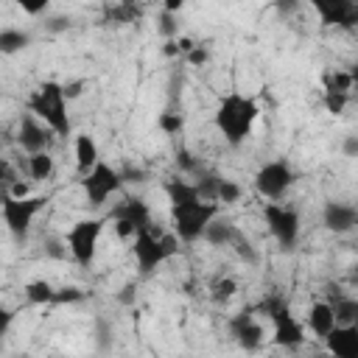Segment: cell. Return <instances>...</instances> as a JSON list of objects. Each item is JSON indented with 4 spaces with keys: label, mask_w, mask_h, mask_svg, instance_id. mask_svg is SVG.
Here are the masks:
<instances>
[{
    "label": "cell",
    "mask_w": 358,
    "mask_h": 358,
    "mask_svg": "<svg viewBox=\"0 0 358 358\" xmlns=\"http://www.w3.org/2000/svg\"><path fill=\"white\" fill-rule=\"evenodd\" d=\"M165 193L171 201V224L176 238L185 243L204 238L207 224L218 215V201L201 199L196 182H185V179H168Z\"/></svg>",
    "instance_id": "cell-1"
},
{
    "label": "cell",
    "mask_w": 358,
    "mask_h": 358,
    "mask_svg": "<svg viewBox=\"0 0 358 358\" xmlns=\"http://www.w3.org/2000/svg\"><path fill=\"white\" fill-rule=\"evenodd\" d=\"M257 117H260L257 101L249 95H241V92L224 95L218 101V109H215V126L229 145H241L252 134Z\"/></svg>",
    "instance_id": "cell-2"
},
{
    "label": "cell",
    "mask_w": 358,
    "mask_h": 358,
    "mask_svg": "<svg viewBox=\"0 0 358 358\" xmlns=\"http://www.w3.org/2000/svg\"><path fill=\"white\" fill-rule=\"evenodd\" d=\"M28 109L45 120L59 137L70 134V115H67V98H64V87L56 81H42L36 87V92L28 98Z\"/></svg>",
    "instance_id": "cell-3"
},
{
    "label": "cell",
    "mask_w": 358,
    "mask_h": 358,
    "mask_svg": "<svg viewBox=\"0 0 358 358\" xmlns=\"http://www.w3.org/2000/svg\"><path fill=\"white\" fill-rule=\"evenodd\" d=\"M176 249H179L176 232H154L151 227H145L131 238V255H134L140 274H151L157 266L173 257Z\"/></svg>",
    "instance_id": "cell-4"
},
{
    "label": "cell",
    "mask_w": 358,
    "mask_h": 358,
    "mask_svg": "<svg viewBox=\"0 0 358 358\" xmlns=\"http://www.w3.org/2000/svg\"><path fill=\"white\" fill-rule=\"evenodd\" d=\"M260 310L268 316V322H271V327H274V344H277V347H285V350L302 347V341H305V327H302V322L291 313L285 296H280V294L266 296V299L260 302Z\"/></svg>",
    "instance_id": "cell-5"
},
{
    "label": "cell",
    "mask_w": 358,
    "mask_h": 358,
    "mask_svg": "<svg viewBox=\"0 0 358 358\" xmlns=\"http://www.w3.org/2000/svg\"><path fill=\"white\" fill-rule=\"evenodd\" d=\"M103 232V221L101 218H81L70 227L64 243L73 255V260L78 266H92L95 260V252H98V238Z\"/></svg>",
    "instance_id": "cell-6"
},
{
    "label": "cell",
    "mask_w": 358,
    "mask_h": 358,
    "mask_svg": "<svg viewBox=\"0 0 358 358\" xmlns=\"http://www.w3.org/2000/svg\"><path fill=\"white\" fill-rule=\"evenodd\" d=\"M263 218H266V224H268V232L277 238V243H280L282 249H294V246H296L302 224H299V213H296L294 207H285V204H280V201H266Z\"/></svg>",
    "instance_id": "cell-7"
},
{
    "label": "cell",
    "mask_w": 358,
    "mask_h": 358,
    "mask_svg": "<svg viewBox=\"0 0 358 358\" xmlns=\"http://www.w3.org/2000/svg\"><path fill=\"white\" fill-rule=\"evenodd\" d=\"M48 204L45 196H3V221L14 235H25L28 227L34 224L36 213Z\"/></svg>",
    "instance_id": "cell-8"
},
{
    "label": "cell",
    "mask_w": 358,
    "mask_h": 358,
    "mask_svg": "<svg viewBox=\"0 0 358 358\" xmlns=\"http://www.w3.org/2000/svg\"><path fill=\"white\" fill-rule=\"evenodd\" d=\"M81 185H84V196H87L90 207H101L112 193L120 190V185H123V173L115 171V168L106 165V162H98L90 173H84Z\"/></svg>",
    "instance_id": "cell-9"
},
{
    "label": "cell",
    "mask_w": 358,
    "mask_h": 358,
    "mask_svg": "<svg viewBox=\"0 0 358 358\" xmlns=\"http://www.w3.org/2000/svg\"><path fill=\"white\" fill-rule=\"evenodd\" d=\"M294 185V171L282 162V159H274V162H266L257 173H255V187L257 193L266 199V201H280L288 187Z\"/></svg>",
    "instance_id": "cell-10"
},
{
    "label": "cell",
    "mask_w": 358,
    "mask_h": 358,
    "mask_svg": "<svg viewBox=\"0 0 358 358\" xmlns=\"http://www.w3.org/2000/svg\"><path fill=\"white\" fill-rule=\"evenodd\" d=\"M310 6L327 28H358V0H310Z\"/></svg>",
    "instance_id": "cell-11"
},
{
    "label": "cell",
    "mask_w": 358,
    "mask_h": 358,
    "mask_svg": "<svg viewBox=\"0 0 358 358\" xmlns=\"http://www.w3.org/2000/svg\"><path fill=\"white\" fill-rule=\"evenodd\" d=\"M53 129L39 120L34 112H28L22 120H20V134H17V143L28 151V154H36V151H48L50 143H53Z\"/></svg>",
    "instance_id": "cell-12"
},
{
    "label": "cell",
    "mask_w": 358,
    "mask_h": 358,
    "mask_svg": "<svg viewBox=\"0 0 358 358\" xmlns=\"http://www.w3.org/2000/svg\"><path fill=\"white\" fill-rule=\"evenodd\" d=\"M324 344L338 358H358V324H336L324 336Z\"/></svg>",
    "instance_id": "cell-13"
},
{
    "label": "cell",
    "mask_w": 358,
    "mask_h": 358,
    "mask_svg": "<svg viewBox=\"0 0 358 358\" xmlns=\"http://www.w3.org/2000/svg\"><path fill=\"white\" fill-rule=\"evenodd\" d=\"M322 221L330 232H350L358 227V210L344 201H327L322 210Z\"/></svg>",
    "instance_id": "cell-14"
},
{
    "label": "cell",
    "mask_w": 358,
    "mask_h": 358,
    "mask_svg": "<svg viewBox=\"0 0 358 358\" xmlns=\"http://www.w3.org/2000/svg\"><path fill=\"white\" fill-rule=\"evenodd\" d=\"M229 327H232V336H235V341H238L241 347L255 350V347L263 344V327L255 322L252 310H241V313L229 322Z\"/></svg>",
    "instance_id": "cell-15"
},
{
    "label": "cell",
    "mask_w": 358,
    "mask_h": 358,
    "mask_svg": "<svg viewBox=\"0 0 358 358\" xmlns=\"http://www.w3.org/2000/svg\"><path fill=\"white\" fill-rule=\"evenodd\" d=\"M305 322H308V327L313 330V336H319V338H324V336L338 324V322H336V310H333L330 299H319V302H313V305L308 308Z\"/></svg>",
    "instance_id": "cell-16"
},
{
    "label": "cell",
    "mask_w": 358,
    "mask_h": 358,
    "mask_svg": "<svg viewBox=\"0 0 358 358\" xmlns=\"http://www.w3.org/2000/svg\"><path fill=\"white\" fill-rule=\"evenodd\" d=\"M112 218L117 221V218H123V221H131L137 229H145V227H151V210H148V204L143 201V199H137V196H131V199H123L115 210H112Z\"/></svg>",
    "instance_id": "cell-17"
},
{
    "label": "cell",
    "mask_w": 358,
    "mask_h": 358,
    "mask_svg": "<svg viewBox=\"0 0 358 358\" xmlns=\"http://www.w3.org/2000/svg\"><path fill=\"white\" fill-rule=\"evenodd\" d=\"M98 143L92 140V134H78L76 137V168L78 173H90L98 165Z\"/></svg>",
    "instance_id": "cell-18"
},
{
    "label": "cell",
    "mask_w": 358,
    "mask_h": 358,
    "mask_svg": "<svg viewBox=\"0 0 358 358\" xmlns=\"http://www.w3.org/2000/svg\"><path fill=\"white\" fill-rule=\"evenodd\" d=\"M235 238H238V229H235L229 221L213 218V221L207 224V229H204V241L213 243V246H229Z\"/></svg>",
    "instance_id": "cell-19"
},
{
    "label": "cell",
    "mask_w": 358,
    "mask_h": 358,
    "mask_svg": "<svg viewBox=\"0 0 358 358\" xmlns=\"http://www.w3.org/2000/svg\"><path fill=\"white\" fill-rule=\"evenodd\" d=\"M333 310H336V322L338 324H358V296H344L336 294L330 299Z\"/></svg>",
    "instance_id": "cell-20"
},
{
    "label": "cell",
    "mask_w": 358,
    "mask_h": 358,
    "mask_svg": "<svg viewBox=\"0 0 358 358\" xmlns=\"http://www.w3.org/2000/svg\"><path fill=\"white\" fill-rule=\"evenodd\" d=\"M50 173H53V157L48 151L28 154V176L34 182H45V179H50Z\"/></svg>",
    "instance_id": "cell-21"
},
{
    "label": "cell",
    "mask_w": 358,
    "mask_h": 358,
    "mask_svg": "<svg viewBox=\"0 0 358 358\" xmlns=\"http://www.w3.org/2000/svg\"><path fill=\"white\" fill-rule=\"evenodd\" d=\"M25 299L31 305H53L56 299V288L48 282V280H31L25 285Z\"/></svg>",
    "instance_id": "cell-22"
},
{
    "label": "cell",
    "mask_w": 358,
    "mask_h": 358,
    "mask_svg": "<svg viewBox=\"0 0 358 358\" xmlns=\"http://www.w3.org/2000/svg\"><path fill=\"white\" fill-rule=\"evenodd\" d=\"M28 45H31V36H28L25 31H17V28H3V31H0V50H3L6 56L17 53V50H22V48H28Z\"/></svg>",
    "instance_id": "cell-23"
},
{
    "label": "cell",
    "mask_w": 358,
    "mask_h": 358,
    "mask_svg": "<svg viewBox=\"0 0 358 358\" xmlns=\"http://www.w3.org/2000/svg\"><path fill=\"white\" fill-rule=\"evenodd\" d=\"M140 14H143L140 6H134L131 0H120V3L106 14V20H112V22H134Z\"/></svg>",
    "instance_id": "cell-24"
},
{
    "label": "cell",
    "mask_w": 358,
    "mask_h": 358,
    "mask_svg": "<svg viewBox=\"0 0 358 358\" xmlns=\"http://www.w3.org/2000/svg\"><path fill=\"white\" fill-rule=\"evenodd\" d=\"M324 90H333V92H347L352 90V76L350 70H336V73H327L324 76Z\"/></svg>",
    "instance_id": "cell-25"
},
{
    "label": "cell",
    "mask_w": 358,
    "mask_h": 358,
    "mask_svg": "<svg viewBox=\"0 0 358 358\" xmlns=\"http://www.w3.org/2000/svg\"><path fill=\"white\" fill-rule=\"evenodd\" d=\"M157 126H159L165 134H179V131L185 129V117H182L179 112H162V115L157 117Z\"/></svg>",
    "instance_id": "cell-26"
},
{
    "label": "cell",
    "mask_w": 358,
    "mask_h": 358,
    "mask_svg": "<svg viewBox=\"0 0 358 358\" xmlns=\"http://www.w3.org/2000/svg\"><path fill=\"white\" fill-rule=\"evenodd\" d=\"M241 193H243V190H241L238 182L221 176V185H218V201H224V204H235V201H241Z\"/></svg>",
    "instance_id": "cell-27"
},
{
    "label": "cell",
    "mask_w": 358,
    "mask_h": 358,
    "mask_svg": "<svg viewBox=\"0 0 358 358\" xmlns=\"http://www.w3.org/2000/svg\"><path fill=\"white\" fill-rule=\"evenodd\" d=\"M347 106V92H333V90H324V109L330 115H341Z\"/></svg>",
    "instance_id": "cell-28"
},
{
    "label": "cell",
    "mask_w": 358,
    "mask_h": 358,
    "mask_svg": "<svg viewBox=\"0 0 358 358\" xmlns=\"http://www.w3.org/2000/svg\"><path fill=\"white\" fill-rule=\"evenodd\" d=\"M78 299H84V291H81V288H76V285H64V288H56V299H53V305L78 302Z\"/></svg>",
    "instance_id": "cell-29"
},
{
    "label": "cell",
    "mask_w": 358,
    "mask_h": 358,
    "mask_svg": "<svg viewBox=\"0 0 358 358\" xmlns=\"http://www.w3.org/2000/svg\"><path fill=\"white\" fill-rule=\"evenodd\" d=\"M213 291H215V299H229V296L238 291V282H235L232 277H224V280H218V282L213 285Z\"/></svg>",
    "instance_id": "cell-30"
},
{
    "label": "cell",
    "mask_w": 358,
    "mask_h": 358,
    "mask_svg": "<svg viewBox=\"0 0 358 358\" xmlns=\"http://www.w3.org/2000/svg\"><path fill=\"white\" fill-rule=\"evenodd\" d=\"M232 246H235V252H238L243 260H249V263H257V252L252 249V243H249L246 238H241V235H238V238L232 241Z\"/></svg>",
    "instance_id": "cell-31"
},
{
    "label": "cell",
    "mask_w": 358,
    "mask_h": 358,
    "mask_svg": "<svg viewBox=\"0 0 358 358\" xmlns=\"http://www.w3.org/2000/svg\"><path fill=\"white\" fill-rule=\"evenodd\" d=\"M50 3H53V0H17V6H20L25 14H31V17L42 14V11H45Z\"/></svg>",
    "instance_id": "cell-32"
},
{
    "label": "cell",
    "mask_w": 358,
    "mask_h": 358,
    "mask_svg": "<svg viewBox=\"0 0 358 358\" xmlns=\"http://www.w3.org/2000/svg\"><path fill=\"white\" fill-rule=\"evenodd\" d=\"M185 56H187V62H190L193 67H201V64H204V62L210 59V53H207V48H201V45H196V48H193V50H187Z\"/></svg>",
    "instance_id": "cell-33"
},
{
    "label": "cell",
    "mask_w": 358,
    "mask_h": 358,
    "mask_svg": "<svg viewBox=\"0 0 358 358\" xmlns=\"http://www.w3.org/2000/svg\"><path fill=\"white\" fill-rule=\"evenodd\" d=\"M159 34H162V36H168V39L176 34V22H173V14H171V11H165V14H162V20H159Z\"/></svg>",
    "instance_id": "cell-34"
},
{
    "label": "cell",
    "mask_w": 358,
    "mask_h": 358,
    "mask_svg": "<svg viewBox=\"0 0 358 358\" xmlns=\"http://www.w3.org/2000/svg\"><path fill=\"white\" fill-rule=\"evenodd\" d=\"M64 87V98L67 101H76L81 92H84V81H67V84H62Z\"/></svg>",
    "instance_id": "cell-35"
},
{
    "label": "cell",
    "mask_w": 358,
    "mask_h": 358,
    "mask_svg": "<svg viewBox=\"0 0 358 358\" xmlns=\"http://www.w3.org/2000/svg\"><path fill=\"white\" fill-rule=\"evenodd\" d=\"M341 151H344V157H358V134H350V137H344V143H341Z\"/></svg>",
    "instance_id": "cell-36"
},
{
    "label": "cell",
    "mask_w": 358,
    "mask_h": 358,
    "mask_svg": "<svg viewBox=\"0 0 358 358\" xmlns=\"http://www.w3.org/2000/svg\"><path fill=\"white\" fill-rule=\"evenodd\" d=\"M176 45H179V50H182V53H187V50H193V48H196V42H193L190 36H179V39H176Z\"/></svg>",
    "instance_id": "cell-37"
},
{
    "label": "cell",
    "mask_w": 358,
    "mask_h": 358,
    "mask_svg": "<svg viewBox=\"0 0 358 358\" xmlns=\"http://www.w3.org/2000/svg\"><path fill=\"white\" fill-rule=\"evenodd\" d=\"M11 196H28V185L25 182H11Z\"/></svg>",
    "instance_id": "cell-38"
},
{
    "label": "cell",
    "mask_w": 358,
    "mask_h": 358,
    "mask_svg": "<svg viewBox=\"0 0 358 358\" xmlns=\"http://www.w3.org/2000/svg\"><path fill=\"white\" fill-rule=\"evenodd\" d=\"M182 6H185V0H162V8L171 11V14H176Z\"/></svg>",
    "instance_id": "cell-39"
},
{
    "label": "cell",
    "mask_w": 358,
    "mask_h": 358,
    "mask_svg": "<svg viewBox=\"0 0 358 358\" xmlns=\"http://www.w3.org/2000/svg\"><path fill=\"white\" fill-rule=\"evenodd\" d=\"M350 76H352V90H358V62L350 67Z\"/></svg>",
    "instance_id": "cell-40"
},
{
    "label": "cell",
    "mask_w": 358,
    "mask_h": 358,
    "mask_svg": "<svg viewBox=\"0 0 358 358\" xmlns=\"http://www.w3.org/2000/svg\"><path fill=\"white\" fill-rule=\"evenodd\" d=\"M277 6H280V8H294L296 0H277Z\"/></svg>",
    "instance_id": "cell-41"
},
{
    "label": "cell",
    "mask_w": 358,
    "mask_h": 358,
    "mask_svg": "<svg viewBox=\"0 0 358 358\" xmlns=\"http://www.w3.org/2000/svg\"><path fill=\"white\" fill-rule=\"evenodd\" d=\"M355 282H358V277H355Z\"/></svg>",
    "instance_id": "cell-42"
}]
</instances>
